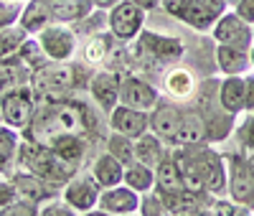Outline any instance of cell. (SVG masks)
<instances>
[{
  "label": "cell",
  "mask_w": 254,
  "mask_h": 216,
  "mask_svg": "<svg viewBox=\"0 0 254 216\" xmlns=\"http://www.w3.org/2000/svg\"><path fill=\"white\" fill-rule=\"evenodd\" d=\"M110 120L87 92L38 99V110L23 130L26 140L49 145L76 170L87 168L99 150H104Z\"/></svg>",
  "instance_id": "obj_1"
},
{
  "label": "cell",
  "mask_w": 254,
  "mask_h": 216,
  "mask_svg": "<svg viewBox=\"0 0 254 216\" xmlns=\"http://www.w3.org/2000/svg\"><path fill=\"white\" fill-rule=\"evenodd\" d=\"M173 155L186 188L226 196V158L214 147V143L181 145L173 147Z\"/></svg>",
  "instance_id": "obj_2"
},
{
  "label": "cell",
  "mask_w": 254,
  "mask_h": 216,
  "mask_svg": "<svg viewBox=\"0 0 254 216\" xmlns=\"http://www.w3.org/2000/svg\"><path fill=\"white\" fill-rule=\"evenodd\" d=\"M219 79H221V74L203 76L196 94H193V99L188 102L198 112V117L203 120L206 138H208V143H214V145L231 140L234 127H237V120H239L237 115H231L221 104V99H219Z\"/></svg>",
  "instance_id": "obj_3"
},
{
  "label": "cell",
  "mask_w": 254,
  "mask_h": 216,
  "mask_svg": "<svg viewBox=\"0 0 254 216\" xmlns=\"http://www.w3.org/2000/svg\"><path fill=\"white\" fill-rule=\"evenodd\" d=\"M15 168H23V170L33 173V176L49 181L59 191L76 173V168H71L64 158H59L49 145L36 143V140H26V138H23V143H20V147H18Z\"/></svg>",
  "instance_id": "obj_4"
},
{
  "label": "cell",
  "mask_w": 254,
  "mask_h": 216,
  "mask_svg": "<svg viewBox=\"0 0 254 216\" xmlns=\"http://www.w3.org/2000/svg\"><path fill=\"white\" fill-rule=\"evenodd\" d=\"M160 10L193 33H211L229 5L226 0H163Z\"/></svg>",
  "instance_id": "obj_5"
},
{
  "label": "cell",
  "mask_w": 254,
  "mask_h": 216,
  "mask_svg": "<svg viewBox=\"0 0 254 216\" xmlns=\"http://www.w3.org/2000/svg\"><path fill=\"white\" fill-rule=\"evenodd\" d=\"M226 196L254 214V158L242 150H226Z\"/></svg>",
  "instance_id": "obj_6"
},
{
  "label": "cell",
  "mask_w": 254,
  "mask_h": 216,
  "mask_svg": "<svg viewBox=\"0 0 254 216\" xmlns=\"http://www.w3.org/2000/svg\"><path fill=\"white\" fill-rule=\"evenodd\" d=\"M36 110H38V94H36L31 81L0 92V112H3V122L8 127L23 133V130L31 125Z\"/></svg>",
  "instance_id": "obj_7"
},
{
  "label": "cell",
  "mask_w": 254,
  "mask_h": 216,
  "mask_svg": "<svg viewBox=\"0 0 254 216\" xmlns=\"http://www.w3.org/2000/svg\"><path fill=\"white\" fill-rule=\"evenodd\" d=\"M145 23H147V10L135 5L132 0H120L117 5L107 10V28L122 43H132L145 31Z\"/></svg>",
  "instance_id": "obj_8"
},
{
  "label": "cell",
  "mask_w": 254,
  "mask_h": 216,
  "mask_svg": "<svg viewBox=\"0 0 254 216\" xmlns=\"http://www.w3.org/2000/svg\"><path fill=\"white\" fill-rule=\"evenodd\" d=\"M99 193H102V186L97 183V178L92 176L89 168L76 170L61 188L64 201H66L76 214H94L97 204H99Z\"/></svg>",
  "instance_id": "obj_9"
},
{
  "label": "cell",
  "mask_w": 254,
  "mask_h": 216,
  "mask_svg": "<svg viewBox=\"0 0 254 216\" xmlns=\"http://www.w3.org/2000/svg\"><path fill=\"white\" fill-rule=\"evenodd\" d=\"M36 38L51 61H71L79 51V36L74 33V28L69 23L51 20L44 31L36 33Z\"/></svg>",
  "instance_id": "obj_10"
},
{
  "label": "cell",
  "mask_w": 254,
  "mask_h": 216,
  "mask_svg": "<svg viewBox=\"0 0 254 216\" xmlns=\"http://www.w3.org/2000/svg\"><path fill=\"white\" fill-rule=\"evenodd\" d=\"M201 79H203V76H198V72H193L188 64L178 61V64H173V67H168V69L163 72L158 86H160V94H163V97L188 104L190 99H193Z\"/></svg>",
  "instance_id": "obj_11"
},
{
  "label": "cell",
  "mask_w": 254,
  "mask_h": 216,
  "mask_svg": "<svg viewBox=\"0 0 254 216\" xmlns=\"http://www.w3.org/2000/svg\"><path fill=\"white\" fill-rule=\"evenodd\" d=\"M183 115H186V104L183 102L160 97L158 104L150 110V130L158 138H163L171 147H176L181 125H183Z\"/></svg>",
  "instance_id": "obj_12"
},
{
  "label": "cell",
  "mask_w": 254,
  "mask_h": 216,
  "mask_svg": "<svg viewBox=\"0 0 254 216\" xmlns=\"http://www.w3.org/2000/svg\"><path fill=\"white\" fill-rule=\"evenodd\" d=\"M160 97H163V94H160V86H158L155 81H150L147 76L137 74V72L125 74L122 81H120V102L135 107V110L150 112L153 107L158 104Z\"/></svg>",
  "instance_id": "obj_13"
},
{
  "label": "cell",
  "mask_w": 254,
  "mask_h": 216,
  "mask_svg": "<svg viewBox=\"0 0 254 216\" xmlns=\"http://www.w3.org/2000/svg\"><path fill=\"white\" fill-rule=\"evenodd\" d=\"M211 38L224 46H237V49H249L254 41V26L247 23L242 15L234 13V8H229L211 28Z\"/></svg>",
  "instance_id": "obj_14"
},
{
  "label": "cell",
  "mask_w": 254,
  "mask_h": 216,
  "mask_svg": "<svg viewBox=\"0 0 254 216\" xmlns=\"http://www.w3.org/2000/svg\"><path fill=\"white\" fill-rule=\"evenodd\" d=\"M168 216H208V206L214 201V193L208 191H193V188H178V191H168L160 193Z\"/></svg>",
  "instance_id": "obj_15"
},
{
  "label": "cell",
  "mask_w": 254,
  "mask_h": 216,
  "mask_svg": "<svg viewBox=\"0 0 254 216\" xmlns=\"http://www.w3.org/2000/svg\"><path fill=\"white\" fill-rule=\"evenodd\" d=\"M120 81L122 76L107 67H99L94 69L92 79H89V89L87 94L92 97V102L99 107L104 115H110L115 107L120 104Z\"/></svg>",
  "instance_id": "obj_16"
},
{
  "label": "cell",
  "mask_w": 254,
  "mask_h": 216,
  "mask_svg": "<svg viewBox=\"0 0 254 216\" xmlns=\"http://www.w3.org/2000/svg\"><path fill=\"white\" fill-rule=\"evenodd\" d=\"M140 211V193L130 188L127 183H117L110 188H102L99 204L94 214H107V216H127Z\"/></svg>",
  "instance_id": "obj_17"
},
{
  "label": "cell",
  "mask_w": 254,
  "mask_h": 216,
  "mask_svg": "<svg viewBox=\"0 0 254 216\" xmlns=\"http://www.w3.org/2000/svg\"><path fill=\"white\" fill-rule=\"evenodd\" d=\"M10 178L15 183V196L20 201L33 204V206H41L44 201H49V199H54V196H59V193H61L56 186H51L49 181L33 176V173H28L23 168H13L10 170Z\"/></svg>",
  "instance_id": "obj_18"
},
{
  "label": "cell",
  "mask_w": 254,
  "mask_h": 216,
  "mask_svg": "<svg viewBox=\"0 0 254 216\" xmlns=\"http://www.w3.org/2000/svg\"><path fill=\"white\" fill-rule=\"evenodd\" d=\"M107 120H110V130L122 133V135L132 138V140H137L140 135H145L147 130H150V112L135 110V107L122 104V102L107 115Z\"/></svg>",
  "instance_id": "obj_19"
},
{
  "label": "cell",
  "mask_w": 254,
  "mask_h": 216,
  "mask_svg": "<svg viewBox=\"0 0 254 216\" xmlns=\"http://www.w3.org/2000/svg\"><path fill=\"white\" fill-rule=\"evenodd\" d=\"M115 43H117V38L110 31H102V33H94V36H87V38H79L76 56L81 61H87L89 67L99 69V67H104L107 54H110V49L115 46Z\"/></svg>",
  "instance_id": "obj_20"
},
{
  "label": "cell",
  "mask_w": 254,
  "mask_h": 216,
  "mask_svg": "<svg viewBox=\"0 0 254 216\" xmlns=\"http://www.w3.org/2000/svg\"><path fill=\"white\" fill-rule=\"evenodd\" d=\"M216 72L221 76H244L252 72V61H249V49H237V46H224L216 43Z\"/></svg>",
  "instance_id": "obj_21"
},
{
  "label": "cell",
  "mask_w": 254,
  "mask_h": 216,
  "mask_svg": "<svg viewBox=\"0 0 254 216\" xmlns=\"http://www.w3.org/2000/svg\"><path fill=\"white\" fill-rule=\"evenodd\" d=\"M87 168L92 170V176L97 178V183L102 188L122 183V176H125V163H120L112 153H107V150H99Z\"/></svg>",
  "instance_id": "obj_22"
},
{
  "label": "cell",
  "mask_w": 254,
  "mask_h": 216,
  "mask_svg": "<svg viewBox=\"0 0 254 216\" xmlns=\"http://www.w3.org/2000/svg\"><path fill=\"white\" fill-rule=\"evenodd\" d=\"M54 20V13H51V0H26L23 3V13H20V20L18 26L23 28L28 36H36L41 33L49 23Z\"/></svg>",
  "instance_id": "obj_23"
},
{
  "label": "cell",
  "mask_w": 254,
  "mask_h": 216,
  "mask_svg": "<svg viewBox=\"0 0 254 216\" xmlns=\"http://www.w3.org/2000/svg\"><path fill=\"white\" fill-rule=\"evenodd\" d=\"M31 79H33V69L18 54L0 61V92L18 86V84H28Z\"/></svg>",
  "instance_id": "obj_24"
},
{
  "label": "cell",
  "mask_w": 254,
  "mask_h": 216,
  "mask_svg": "<svg viewBox=\"0 0 254 216\" xmlns=\"http://www.w3.org/2000/svg\"><path fill=\"white\" fill-rule=\"evenodd\" d=\"M168 147H171V145H168L163 138H158L153 130H147L145 135H140V138L135 140V160L155 168V165L163 160V155L168 153Z\"/></svg>",
  "instance_id": "obj_25"
},
{
  "label": "cell",
  "mask_w": 254,
  "mask_h": 216,
  "mask_svg": "<svg viewBox=\"0 0 254 216\" xmlns=\"http://www.w3.org/2000/svg\"><path fill=\"white\" fill-rule=\"evenodd\" d=\"M219 99L231 115H244V76H221L219 79Z\"/></svg>",
  "instance_id": "obj_26"
},
{
  "label": "cell",
  "mask_w": 254,
  "mask_h": 216,
  "mask_svg": "<svg viewBox=\"0 0 254 216\" xmlns=\"http://www.w3.org/2000/svg\"><path fill=\"white\" fill-rule=\"evenodd\" d=\"M178 188H183V178H181V170L173 155V147H168L163 160L155 165V191L168 193V191H178Z\"/></svg>",
  "instance_id": "obj_27"
},
{
  "label": "cell",
  "mask_w": 254,
  "mask_h": 216,
  "mask_svg": "<svg viewBox=\"0 0 254 216\" xmlns=\"http://www.w3.org/2000/svg\"><path fill=\"white\" fill-rule=\"evenodd\" d=\"M92 10H94L92 0H51V13H54V20H59V23L74 26L76 20L87 18Z\"/></svg>",
  "instance_id": "obj_28"
},
{
  "label": "cell",
  "mask_w": 254,
  "mask_h": 216,
  "mask_svg": "<svg viewBox=\"0 0 254 216\" xmlns=\"http://www.w3.org/2000/svg\"><path fill=\"white\" fill-rule=\"evenodd\" d=\"M23 143V133L8 125H0V170L10 173L18 160V147Z\"/></svg>",
  "instance_id": "obj_29"
},
{
  "label": "cell",
  "mask_w": 254,
  "mask_h": 216,
  "mask_svg": "<svg viewBox=\"0 0 254 216\" xmlns=\"http://www.w3.org/2000/svg\"><path fill=\"white\" fill-rule=\"evenodd\" d=\"M122 183H127L130 188H135L137 193L153 191V188H155V168L145 165V163H140V160H132L130 165H125Z\"/></svg>",
  "instance_id": "obj_30"
},
{
  "label": "cell",
  "mask_w": 254,
  "mask_h": 216,
  "mask_svg": "<svg viewBox=\"0 0 254 216\" xmlns=\"http://www.w3.org/2000/svg\"><path fill=\"white\" fill-rule=\"evenodd\" d=\"M104 67L112 69V72H117L120 76H125V74L135 72V64H132V49H130V43H122V41H117L115 46L110 49L107 61H104Z\"/></svg>",
  "instance_id": "obj_31"
},
{
  "label": "cell",
  "mask_w": 254,
  "mask_h": 216,
  "mask_svg": "<svg viewBox=\"0 0 254 216\" xmlns=\"http://www.w3.org/2000/svg\"><path fill=\"white\" fill-rule=\"evenodd\" d=\"M104 150L107 153H112L120 163L125 165H130L135 160V140L132 138H127L122 133H115V130H110V135H107V143H104Z\"/></svg>",
  "instance_id": "obj_32"
},
{
  "label": "cell",
  "mask_w": 254,
  "mask_h": 216,
  "mask_svg": "<svg viewBox=\"0 0 254 216\" xmlns=\"http://www.w3.org/2000/svg\"><path fill=\"white\" fill-rule=\"evenodd\" d=\"M231 138L237 143V150L254 158V112H244V117L237 120V127H234V135Z\"/></svg>",
  "instance_id": "obj_33"
},
{
  "label": "cell",
  "mask_w": 254,
  "mask_h": 216,
  "mask_svg": "<svg viewBox=\"0 0 254 216\" xmlns=\"http://www.w3.org/2000/svg\"><path fill=\"white\" fill-rule=\"evenodd\" d=\"M71 28H74V33H76L79 38H87V36H94V33H102V31H110V28H107V10L94 8L87 18L76 20Z\"/></svg>",
  "instance_id": "obj_34"
},
{
  "label": "cell",
  "mask_w": 254,
  "mask_h": 216,
  "mask_svg": "<svg viewBox=\"0 0 254 216\" xmlns=\"http://www.w3.org/2000/svg\"><path fill=\"white\" fill-rule=\"evenodd\" d=\"M28 38V33L20 26H10V28H0V61L18 54L20 43Z\"/></svg>",
  "instance_id": "obj_35"
},
{
  "label": "cell",
  "mask_w": 254,
  "mask_h": 216,
  "mask_svg": "<svg viewBox=\"0 0 254 216\" xmlns=\"http://www.w3.org/2000/svg\"><path fill=\"white\" fill-rule=\"evenodd\" d=\"M142 216H168V206L163 201V196L153 188V191H145L140 193V211Z\"/></svg>",
  "instance_id": "obj_36"
},
{
  "label": "cell",
  "mask_w": 254,
  "mask_h": 216,
  "mask_svg": "<svg viewBox=\"0 0 254 216\" xmlns=\"http://www.w3.org/2000/svg\"><path fill=\"white\" fill-rule=\"evenodd\" d=\"M20 13H23V3H18V0H0V28L18 26Z\"/></svg>",
  "instance_id": "obj_37"
},
{
  "label": "cell",
  "mask_w": 254,
  "mask_h": 216,
  "mask_svg": "<svg viewBox=\"0 0 254 216\" xmlns=\"http://www.w3.org/2000/svg\"><path fill=\"white\" fill-rule=\"evenodd\" d=\"M74 214H76V211H74L66 201H64L61 193L38 206V216H74Z\"/></svg>",
  "instance_id": "obj_38"
},
{
  "label": "cell",
  "mask_w": 254,
  "mask_h": 216,
  "mask_svg": "<svg viewBox=\"0 0 254 216\" xmlns=\"http://www.w3.org/2000/svg\"><path fill=\"white\" fill-rule=\"evenodd\" d=\"M0 216H38V206L15 199V201H10L8 206L0 209Z\"/></svg>",
  "instance_id": "obj_39"
},
{
  "label": "cell",
  "mask_w": 254,
  "mask_h": 216,
  "mask_svg": "<svg viewBox=\"0 0 254 216\" xmlns=\"http://www.w3.org/2000/svg\"><path fill=\"white\" fill-rule=\"evenodd\" d=\"M15 183L10 178V173H0V209L8 206L10 201H15Z\"/></svg>",
  "instance_id": "obj_40"
},
{
  "label": "cell",
  "mask_w": 254,
  "mask_h": 216,
  "mask_svg": "<svg viewBox=\"0 0 254 216\" xmlns=\"http://www.w3.org/2000/svg\"><path fill=\"white\" fill-rule=\"evenodd\" d=\"M244 112H254V72L244 74Z\"/></svg>",
  "instance_id": "obj_41"
},
{
  "label": "cell",
  "mask_w": 254,
  "mask_h": 216,
  "mask_svg": "<svg viewBox=\"0 0 254 216\" xmlns=\"http://www.w3.org/2000/svg\"><path fill=\"white\" fill-rule=\"evenodd\" d=\"M234 13L237 15H242L247 23H252L254 26V0H239V3L234 5Z\"/></svg>",
  "instance_id": "obj_42"
},
{
  "label": "cell",
  "mask_w": 254,
  "mask_h": 216,
  "mask_svg": "<svg viewBox=\"0 0 254 216\" xmlns=\"http://www.w3.org/2000/svg\"><path fill=\"white\" fill-rule=\"evenodd\" d=\"M135 5H140V8H145L147 13H153V10H160V3L163 0H132Z\"/></svg>",
  "instance_id": "obj_43"
},
{
  "label": "cell",
  "mask_w": 254,
  "mask_h": 216,
  "mask_svg": "<svg viewBox=\"0 0 254 216\" xmlns=\"http://www.w3.org/2000/svg\"><path fill=\"white\" fill-rule=\"evenodd\" d=\"M120 0H92V5L94 8H99V10H110L112 5H117Z\"/></svg>",
  "instance_id": "obj_44"
},
{
  "label": "cell",
  "mask_w": 254,
  "mask_h": 216,
  "mask_svg": "<svg viewBox=\"0 0 254 216\" xmlns=\"http://www.w3.org/2000/svg\"><path fill=\"white\" fill-rule=\"evenodd\" d=\"M249 61H252V72H254V41H252V46H249Z\"/></svg>",
  "instance_id": "obj_45"
},
{
  "label": "cell",
  "mask_w": 254,
  "mask_h": 216,
  "mask_svg": "<svg viewBox=\"0 0 254 216\" xmlns=\"http://www.w3.org/2000/svg\"><path fill=\"white\" fill-rule=\"evenodd\" d=\"M237 3H239V0H226V5H229V8H234Z\"/></svg>",
  "instance_id": "obj_46"
},
{
  "label": "cell",
  "mask_w": 254,
  "mask_h": 216,
  "mask_svg": "<svg viewBox=\"0 0 254 216\" xmlns=\"http://www.w3.org/2000/svg\"><path fill=\"white\" fill-rule=\"evenodd\" d=\"M0 125H5V122H3V112H0Z\"/></svg>",
  "instance_id": "obj_47"
},
{
  "label": "cell",
  "mask_w": 254,
  "mask_h": 216,
  "mask_svg": "<svg viewBox=\"0 0 254 216\" xmlns=\"http://www.w3.org/2000/svg\"><path fill=\"white\" fill-rule=\"evenodd\" d=\"M18 3H26V0H18Z\"/></svg>",
  "instance_id": "obj_48"
}]
</instances>
